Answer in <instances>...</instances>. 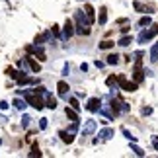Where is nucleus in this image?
Returning a JSON list of instances; mask_svg holds the SVG:
<instances>
[{
    "instance_id": "obj_1",
    "label": "nucleus",
    "mask_w": 158,
    "mask_h": 158,
    "mask_svg": "<svg viewBox=\"0 0 158 158\" xmlns=\"http://www.w3.org/2000/svg\"><path fill=\"white\" fill-rule=\"evenodd\" d=\"M22 96L27 100V104L35 107V109H43L45 107V102H43V96H39L35 90H22Z\"/></svg>"
},
{
    "instance_id": "obj_2",
    "label": "nucleus",
    "mask_w": 158,
    "mask_h": 158,
    "mask_svg": "<svg viewBox=\"0 0 158 158\" xmlns=\"http://www.w3.org/2000/svg\"><path fill=\"white\" fill-rule=\"evenodd\" d=\"M158 35V23H150L148 26V29L144 27L141 33H139V37H137V41L139 43H147V41H150L152 37H156Z\"/></svg>"
},
{
    "instance_id": "obj_3",
    "label": "nucleus",
    "mask_w": 158,
    "mask_h": 158,
    "mask_svg": "<svg viewBox=\"0 0 158 158\" xmlns=\"http://www.w3.org/2000/svg\"><path fill=\"white\" fill-rule=\"evenodd\" d=\"M117 84L121 86V90H125V92H135L137 86H139V84H137L135 80H133V82L127 80L125 74H117Z\"/></svg>"
},
{
    "instance_id": "obj_4",
    "label": "nucleus",
    "mask_w": 158,
    "mask_h": 158,
    "mask_svg": "<svg viewBox=\"0 0 158 158\" xmlns=\"http://www.w3.org/2000/svg\"><path fill=\"white\" fill-rule=\"evenodd\" d=\"M26 51H27L29 55H33V57H37L39 60H47L45 51L41 49V45H37V43H35V45H27V47H26Z\"/></svg>"
},
{
    "instance_id": "obj_5",
    "label": "nucleus",
    "mask_w": 158,
    "mask_h": 158,
    "mask_svg": "<svg viewBox=\"0 0 158 158\" xmlns=\"http://www.w3.org/2000/svg\"><path fill=\"white\" fill-rule=\"evenodd\" d=\"M144 74H147V72L143 70V60H141V59H137V63H135V72H133V80H135L137 84H139V82H143Z\"/></svg>"
},
{
    "instance_id": "obj_6",
    "label": "nucleus",
    "mask_w": 158,
    "mask_h": 158,
    "mask_svg": "<svg viewBox=\"0 0 158 158\" xmlns=\"http://www.w3.org/2000/svg\"><path fill=\"white\" fill-rule=\"evenodd\" d=\"M100 107H102V100L100 98H90L88 100V106H86L88 111H100Z\"/></svg>"
},
{
    "instance_id": "obj_7",
    "label": "nucleus",
    "mask_w": 158,
    "mask_h": 158,
    "mask_svg": "<svg viewBox=\"0 0 158 158\" xmlns=\"http://www.w3.org/2000/svg\"><path fill=\"white\" fill-rule=\"evenodd\" d=\"M57 90H59V96H60V98H66V100H69V84H66L64 80H59V84H57Z\"/></svg>"
},
{
    "instance_id": "obj_8",
    "label": "nucleus",
    "mask_w": 158,
    "mask_h": 158,
    "mask_svg": "<svg viewBox=\"0 0 158 158\" xmlns=\"http://www.w3.org/2000/svg\"><path fill=\"white\" fill-rule=\"evenodd\" d=\"M96 127H98V123H96V119H88L86 123H84V129H82V133H84V135H92V133L96 131Z\"/></svg>"
},
{
    "instance_id": "obj_9",
    "label": "nucleus",
    "mask_w": 158,
    "mask_h": 158,
    "mask_svg": "<svg viewBox=\"0 0 158 158\" xmlns=\"http://www.w3.org/2000/svg\"><path fill=\"white\" fill-rule=\"evenodd\" d=\"M43 102H45V107H49V109H55V107H57V100H55L53 96L47 92V90L43 92Z\"/></svg>"
},
{
    "instance_id": "obj_10",
    "label": "nucleus",
    "mask_w": 158,
    "mask_h": 158,
    "mask_svg": "<svg viewBox=\"0 0 158 158\" xmlns=\"http://www.w3.org/2000/svg\"><path fill=\"white\" fill-rule=\"evenodd\" d=\"M74 31H76V29H74V26H72V22L66 20V22H64V27H63V39H69Z\"/></svg>"
},
{
    "instance_id": "obj_11",
    "label": "nucleus",
    "mask_w": 158,
    "mask_h": 158,
    "mask_svg": "<svg viewBox=\"0 0 158 158\" xmlns=\"http://www.w3.org/2000/svg\"><path fill=\"white\" fill-rule=\"evenodd\" d=\"M74 18H76V26H90L88 18H86V12H84V10H78Z\"/></svg>"
},
{
    "instance_id": "obj_12",
    "label": "nucleus",
    "mask_w": 158,
    "mask_h": 158,
    "mask_svg": "<svg viewBox=\"0 0 158 158\" xmlns=\"http://www.w3.org/2000/svg\"><path fill=\"white\" fill-rule=\"evenodd\" d=\"M26 60H27V66H29V69H31L33 72H39V70H41V64H39V63H37V60H35V59H33V57H31L29 53H27Z\"/></svg>"
},
{
    "instance_id": "obj_13",
    "label": "nucleus",
    "mask_w": 158,
    "mask_h": 158,
    "mask_svg": "<svg viewBox=\"0 0 158 158\" xmlns=\"http://www.w3.org/2000/svg\"><path fill=\"white\" fill-rule=\"evenodd\" d=\"M84 12H86V18H88V23H90V26H92V23L96 22V18H94V8H92V6H90V4H86V6H84Z\"/></svg>"
},
{
    "instance_id": "obj_14",
    "label": "nucleus",
    "mask_w": 158,
    "mask_h": 158,
    "mask_svg": "<svg viewBox=\"0 0 158 158\" xmlns=\"http://www.w3.org/2000/svg\"><path fill=\"white\" fill-rule=\"evenodd\" d=\"M27 106H29V104H27V100H26V98H16V100H14V107H16V109H20V111H23V109H26Z\"/></svg>"
},
{
    "instance_id": "obj_15",
    "label": "nucleus",
    "mask_w": 158,
    "mask_h": 158,
    "mask_svg": "<svg viewBox=\"0 0 158 158\" xmlns=\"http://www.w3.org/2000/svg\"><path fill=\"white\" fill-rule=\"evenodd\" d=\"M59 137H60V141H63V143H66V144H70L72 141H74L72 133H66V131H59Z\"/></svg>"
},
{
    "instance_id": "obj_16",
    "label": "nucleus",
    "mask_w": 158,
    "mask_h": 158,
    "mask_svg": "<svg viewBox=\"0 0 158 158\" xmlns=\"http://www.w3.org/2000/svg\"><path fill=\"white\" fill-rule=\"evenodd\" d=\"M64 113H66V117H69L70 121H80V119H78V111H76L74 107H66Z\"/></svg>"
},
{
    "instance_id": "obj_17",
    "label": "nucleus",
    "mask_w": 158,
    "mask_h": 158,
    "mask_svg": "<svg viewBox=\"0 0 158 158\" xmlns=\"http://www.w3.org/2000/svg\"><path fill=\"white\" fill-rule=\"evenodd\" d=\"M98 22H100V26H106V22H107V8H106V6H102V8H100Z\"/></svg>"
},
{
    "instance_id": "obj_18",
    "label": "nucleus",
    "mask_w": 158,
    "mask_h": 158,
    "mask_svg": "<svg viewBox=\"0 0 158 158\" xmlns=\"http://www.w3.org/2000/svg\"><path fill=\"white\" fill-rule=\"evenodd\" d=\"M51 33H53V31H45V33H39V35H35V43H37V45H41L43 41H47V39L51 37Z\"/></svg>"
},
{
    "instance_id": "obj_19",
    "label": "nucleus",
    "mask_w": 158,
    "mask_h": 158,
    "mask_svg": "<svg viewBox=\"0 0 158 158\" xmlns=\"http://www.w3.org/2000/svg\"><path fill=\"white\" fill-rule=\"evenodd\" d=\"M111 47H115V41H111V39H106V41H102V43H100V49L102 51H107V49H111Z\"/></svg>"
},
{
    "instance_id": "obj_20",
    "label": "nucleus",
    "mask_w": 158,
    "mask_h": 158,
    "mask_svg": "<svg viewBox=\"0 0 158 158\" xmlns=\"http://www.w3.org/2000/svg\"><path fill=\"white\" fill-rule=\"evenodd\" d=\"M150 23H152V20H150V16H143L141 20H139V27H148Z\"/></svg>"
},
{
    "instance_id": "obj_21",
    "label": "nucleus",
    "mask_w": 158,
    "mask_h": 158,
    "mask_svg": "<svg viewBox=\"0 0 158 158\" xmlns=\"http://www.w3.org/2000/svg\"><path fill=\"white\" fill-rule=\"evenodd\" d=\"M107 64H117L119 63V55L117 53H111V55H107V60H106Z\"/></svg>"
},
{
    "instance_id": "obj_22",
    "label": "nucleus",
    "mask_w": 158,
    "mask_h": 158,
    "mask_svg": "<svg viewBox=\"0 0 158 158\" xmlns=\"http://www.w3.org/2000/svg\"><path fill=\"white\" fill-rule=\"evenodd\" d=\"M100 137L102 139H111L113 137V129H109V127H107V129H102L100 131Z\"/></svg>"
},
{
    "instance_id": "obj_23",
    "label": "nucleus",
    "mask_w": 158,
    "mask_h": 158,
    "mask_svg": "<svg viewBox=\"0 0 158 158\" xmlns=\"http://www.w3.org/2000/svg\"><path fill=\"white\" fill-rule=\"evenodd\" d=\"M76 33L78 35H90V27L88 26H76Z\"/></svg>"
},
{
    "instance_id": "obj_24",
    "label": "nucleus",
    "mask_w": 158,
    "mask_h": 158,
    "mask_svg": "<svg viewBox=\"0 0 158 158\" xmlns=\"http://www.w3.org/2000/svg\"><path fill=\"white\" fill-rule=\"evenodd\" d=\"M150 60H152V63L158 60V43H154V47L150 49Z\"/></svg>"
},
{
    "instance_id": "obj_25",
    "label": "nucleus",
    "mask_w": 158,
    "mask_h": 158,
    "mask_svg": "<svg viewBox=\"0 0 158 158\" xmlns=\"http://www.w3.org/2000/svg\"><path fill=\"white\" fill-rule=\"evenodd\" d=\"M129 43H133V37H129V35H123V37L119 39V45L121 47H127Z\"/></svg>"
},
{
    "instance_id": "obj_26",
    "label": "nucleus",
    "mask_w": 158,
    "mask_h": 158,
    "mask_svg": "<svg viewBox=\"0 0 158 158\" xmlns=\"http://www.w3.org/2000/svg\"><path fill=\"white\" fill-rule=\"evenodd\" d=\"M133 6H135V10H139V12H144V14H147V12H150V10H152V8H147V6H143L141 2H135Z\"/></svg>"
},
{
    "instance_id": "obj_27",
    "label": "nucleus",
    "mask_w": 158,
    "mask_h": 158,
    "mask_svg": "<svg viewBox=\"0 0 158 158\" xmlns=\"http://www.w3.org/2000/svg\"><path fill=\"white\" fill-rule=\"evenodd\" d=\"M29 156H31V158H35V156H41V150H39V147H37V144H33V147H31V152H29Z\"/></svg>"
},
{
    "instance_id": "obj_28",
    "label": "nucleus",
    "mask_w": 158,
    "mask_h": 158,
    "mask_svg": "<svg viewBox=\"0 0 158 158\" xmlns=\"http://www.w3.org/2000/svg\"><path fill=\"white\" fill-rule=\"evenodd\" d=\"M106 84H107V86H109V88H113V86H115V84H117V76H109V78H107V80H106Z\"/></svg>"
},
{
    "instance_id": "obj_29",
    "label": "nucleus",
    "mask_w": 158,
    "mask_h": 158,
    "mask_svg": "<svg viewBox=\"0 0 158 158\" xmlns=\"http://www.w3.org/2000/svg\"><path fill=\"white\" fill-rule=\"evenodd\" d=\"M131 148H133V152H135L137 156H144V150H143L141 147H137V144H133V147H131Z\"/></svg>"
},
{
    "instance_id": "obj_30",
    "label": "nucleus",
    "mask_w": 158,
    "mask_h": 158,
    "mask_svg": "<svg viewBox=\"0 0 158 158\" xmlns=\"http://www.w3.org/2000/svg\"><path fill=\"white\" fill-rule=\"evenodd\" d=\"M69 102H70V107H74L76 111H80V106H78V100L76 98H69Z\"/></svg>"
},
{
    "instance_id": "obj_31",
    "label": "nucleus",
    "mask_w": 158,
    "mask_h": 158,
    "mask_svg": "<svg viewBox=\"0 0 158 158\" xmlns=\"http://www.w3.org/2000/svg\"><path fill=\"white\" fill-rule=\"evenodd\" d=\"M121 133H123V135H125V139H129V141H131V143H135V141H137V139H135V137H133V135H131V133H129V131H127V129H121Z\"/></svg>"
},
{
    "instance_id": "obj_32",
    "label": "nucleus",
    "mask_w": 158,
    "mask_h": 158,
    "mask_svg": "<svg viewBox=\"0 0 158 158\" xmlns=\"http://www.w3.org/2000/svg\"><path fill=\"white\" fill-rule=\"evenodd\" d=\"M29 121H31V119H29L27 115H23V119H22V127H23V129H27V127H29Z\"/></svg>"
},
{
    "instance_id": "obj_33",
    "label": "nucleus",
    "mask_w": 158,
    "mask_h": 158,
    "mask_svg": "<svg viewBox=\"0 0 158 158\" xmlns=\"http://www.w3.org/2000/svg\"><path fill=\"white\" fill-rule=\"evenodd\" d=\"M47 121H49V119H45V117H43V119H39V129H41V131L47 129Z\"/></svg>"
},
{
    "instance_id": "obj_34",
    "label": "nucleus",
    "mask_w": 158,
    "mask_h": 158,
    "mask_svg": "<svg viewBox=\"0 0 158 158\" xmlns=\"http://www.w3.org/2000/svg\"><path fill=\"white\" fill-rule=\"evenodd\" d=\"M129 29H131V26H123V27H121V33L127 35V33H129Z\"/></svg>"
},
{
    "instance_id": "obj_35",
    "label": "nucleus",
    "mask_w": 158,
    "mask_h": 158,
    "mask_svg": "<svg viewBox=\"0 0 158 158\" xmlns=\"http://www.w3.org/2000/svg\"><path fill=\"white\" fill-rule=\"evenodd\" d=\"M150 113H152V109H150V107H143V115H150Z\"/></svg>"
},
{
    "instance_id": "obj_36",
    "label": "nucleus",
    "mask_w": 158,
    "mask_h": 158,
    "mask_svg": "<svg viewBox=\"0 0 158 158\" xmlns=\"http://www.w3.org/2000/svg\"><path fill=\"white\" fill-rule=\"evenodd\" d=\"M0 109H4V111H6V109H8V102H0Z\"/></svg>"
},
{
    "instance_id": "obj_37",
    "label": "nucleus",
    "mask_w": 158,
    "mask_h": 158,
    "mask_svg": "<svg viewBox=\"0 0 158 158\" xmlns=\"http://www.w3.org/2000/svg\"><path fill=\"white\" fill-rule=\"evenodd\" d=\"M94 64H96V66H98V69H102V66H104L106 63H102V60H96V63H94Z\"/></svg>"
},
{
    "instance_id": "obj_38",
    "label": "nucleus",
    "mask_w": 158,
    "mask_h": 158,
    "mask_svg": "<svg viewBox=\"0 0 158 158\" xmlns=\"http://www.w3.org/2000/svg\"><path fill=\"white\" fill-rule=\"evenodd\" d=\"M80 70H82V72H86V70H88V64H86V63L80 64Z\"/></svg>"
},
{
    "instance_id": "obj_39",
    "label": "nucleus",
    "mask_w": 158,
    "mask_h": 158,
    "mask_svg": "<svg viewBox=\"0 0 158 158\" xmlns=\"http://www.w3.org/2000/svg\"><path fill=\"white\" fill-rule=\"evenodd\" d=\"M152 147H154V148L158 150V139H154V141H152Z\"/></svg>"
}]
</instances>
